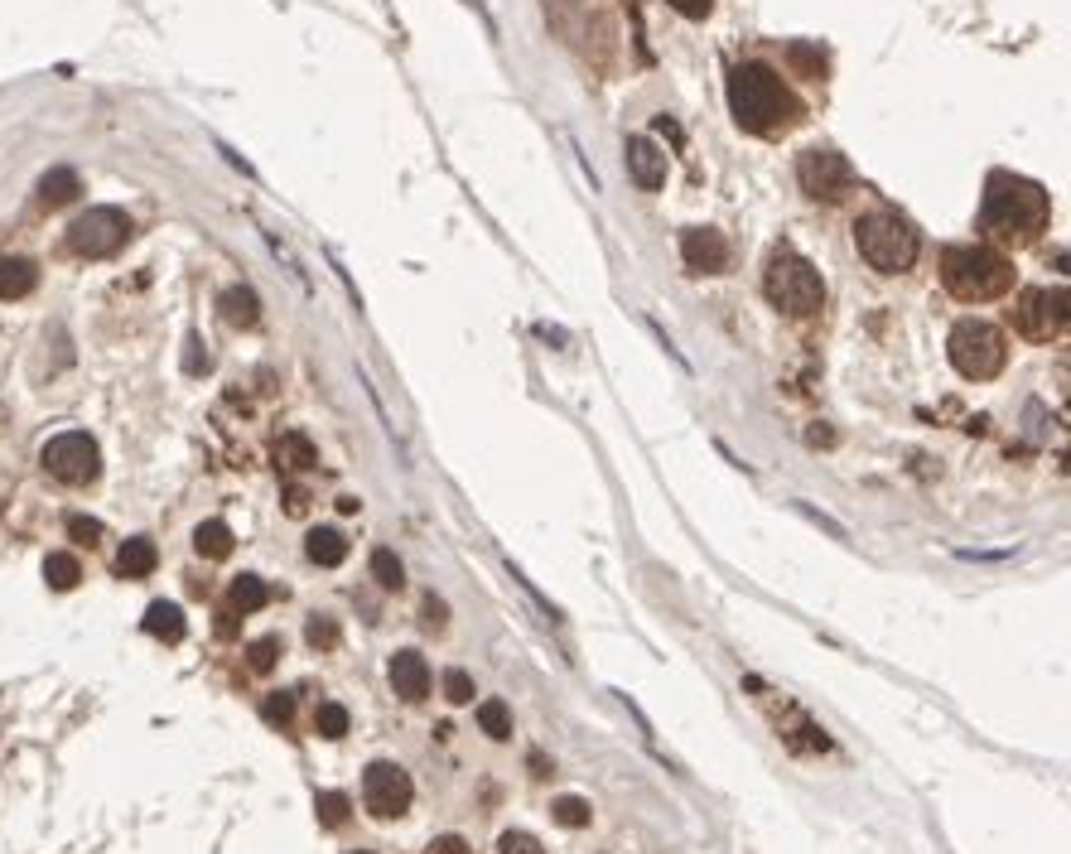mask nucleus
Returning <instances> with one entry per match:
<instances>
[{
    "label": "nucleus",
    "mask_w": 1071,
    "mask_h": 854,
    "mask_svg": "<svg viewBox=\"0 0 1071 854\" xmlns=\"http://www.w3.org/2000/svg\"><path fill=\"white\" fill-rule=\"evenodd\" d=\"M126 242H131V218L121 208H87L83 218L68 227V251L87 256V261L116 256Z\"/></svg>",
    "instance_id": "obj_7"
},
{
    "label": "nucleus",
    "mask_w": 1071,
    "mask_h": 854,
    "mask_svg": "<svg viewBox=\"0 0 1071 854\" xmlns=\"http://www.w3.org/2000/svg\"><path fill=\"white\" fill-rule=\"evenodd\" d=\"M946 358H951V367H956L961 377L989 382V377L1004 372L1009 348H1004V333L994 329V324H985V319H961V324L951 329V338H946Z\"/></svg>",
    "instance_id": "obj_6"
},
{
    "label": "nucleus",
    "mask_w": 1071,
    "mask_h": 854,
    "mask_svg": "<svg viewBox=\"0 0 1071 854\" xmlns=\"http://www.w3.org/2000/svg\"><path fill=\"white\" fill-rule=\"evenodd\" d=\"M247 657H251V671H271L275 657H280V637H261V642H251Z\"/></svg>",
    "instance_id": "obj_34"
},
{
    "label": "nucleus",
    "mask_w": 1071,
    "mask_h": 854,
    "mask_svg": "<svg viewBox=\"0 0 1071 854\" xmlns=\"http://www.w3.org/2000/svg\"><path fill=\"white\" fill-rule=\"evenodd\" d=\"M304 637H309V647H324V652H329V647H338V623H333L329 613H314L309 628H304Z\"/></svg>",
    "instance_id": "obj_31"
},
{
    "label": "nucleus",
    "mask_w": 1071,
    "mask_h": 854,
    "mask_svg": "<svg viewBox=\"0 0 1071 854\" xmlns=\"http://www.w3.org/2000/svg\"><path fill=\"white\" fill-rule=\"evenodd\" d=\"M497 854H546V850H541V840H536V835H526V830H507V835L497 840Z\"/></svg>",
    "instance_id": "obj_33"
},
{
    "label": "nucleus",
    "mask_w": 1071,
    "mask_h": 854,
    "mask_svg": "<svg viewBox=\"0 0 1071 854\" xmlns=\"http://www.w3.org/2000/svg\"><path fill=\"white\" fill-rule=\"evenodd\" d=\"M444 700H449V705H468V700H473V676L459 671V666L444 671Z\"/></svg>",
    "instance_id": "obj_32"
},
{
    "label": "nucleus",
    "mask_w": 1071,
    "mask_h": 854,
    "mask_svg": "<svg viewBox=\"0 0 1071 854\" xmlns=\"http://www.w3.org/2000/svg\"><path fill=\"white\" fill-rule=\"evenodd\" d=\"M550 816L560 821L565 830H579V826H589V816H594V806L584 797H555V806H550Z\"/></svg>",
    "instance_id": "obj_27"
},
{
    "label": "nucleus",
    "mask_w": 1071,
    "mask_h": 854,
    "mask_svg": "<svg viewBox=\"0 0 1071 854\" xmlns=\"http://www.w3.org/2000/svg\"><path fill=\"white\" fill-rule=\"evenodd\" d=\"M666 5H671V10H681L686 20H705V15L714 10V0H666Z\"/></svg>",
    "instance_id": "obj_37"
},
{
    "label": "nucleus",
    "mask_w": 1071,
    "mask_h": 854,
    "mask_svg": "<svg viewBox=\"0 0 1071 854\" xmlns=\"http://www.w3.org/2000/svg\"><path fill=\"white\" fill-rule=\"evenodd\" d=\"M275 464H280V469H314V464H319V449L304 440V435H285V440L275 444Z\"/></svg>",
    "instance_id": "obj_23"
},
{
    "label": "nucleus",
    "mask_w": 1071,
    "mask_h": 854,
    "mask_svg": "<svg viewBox=\"0 0 1071 854\" xmlns=\"http://www.w3.org/2000/svg\"><path fill=\"white\" fill-rule=\"evenodd\" d=\"M806 440H811V444H835V435H830V430H821V425H816V430H811V435H806Z\"/></svg>",
    "instance_id": "obj_44"
},
{
    "label": "nucleus",
    "mask_w": 1071,
    "mask_h": 854,
    "mask_svg": "<svg viewBox=\"0 0 1071 854\" xmlns=\"http://www.w3.org/2000/svg\"><path fill=\"white\" fill-rule=\"evenodd\" d=\"M198 348H203V343L189 338V372H203V367H208V353H198Z\"/></svg>",
    "instance_id": "obj_42"
},
{
    "label": "nucleus",
    "mask_w": 1071,
    "mask_h": 854,
    "mask_svg": "<svg viewBox=\"0 0 1071 854\" xmlns=\"http://www.w3.org/2000/svg\"><path fill=\"white\" fill-rule=\"evenodd\" d=\"M430 854H468V845L459 835H440V840H430Z\"/></svg>",
    "instance_id": "obj_41"
},
{
    "label": "nucleus",
    "mask_w": 1071,
    "mask_h": 854,
    "mask_svg": "<svg viewBox=\"0 0 1071 854\" xmlns=\"http://www.w3.org/2000/svg\"><path fill=\"white\" fill-rule=\"evenodd\" d=\"M357 507H362V502H357V497H338V512H343V517H353Z\"/></svg>",
    "instance_id": "obj_45"
},
{
    "label": "nucleus",
    "mask_w": 1071,
    "mask_h": 854,
    "mask_svg": "<svg viewBox=\"0 0 1071 854\" xmlns=\"http://www.w3.org/2000/svg\"><path fill=\"white\" fill-rule=\"evenodd\" d=\"M39 464H44V469H49V478H58V483H68V488H83V483H92V478H97V469H102V454H97V440H92V435H83V430H63V435H54V440L44 444Z\"/></svg>",
    "instance_id": "obj_8"
},
{
    "label": "nucleus",
    "mask_w": 1071,
    "mask_h": 854,
    "mask_svg": "<svg viewBox=\"0 0 1071 854\" xmlns=\"http://www.w3.org/2000/svg\"><path fill=\"white\" fill-rule=\"evenodd\" d=\"M763 295H768L772 309H782L792 319H811L825 304V280L801 251L772 247L768 266H763Z\"/></svg>",
    "instance_id": "obj_4"
},
{
    "label": "nucleus",
    "mask_w": 1071,
    "mask_h": 854,
    "mask_svg": "<svg viewBox=\"0 0 1071 854\" xmlns=\"http://www.w3.org/2000/svg\"><path fill=\"white\" fill-rule=\"evenodd\" d=\"M314 729H319L324 739H343V734H348V710H343L338 700H324V705L314 710Z\"/></svg>",
    "instance_id": "obj_28"
},
{
    "label": "nucleus",
    "mask_w": 1071,
    "mask_h": 854,
    "mask_svg": "<svg viewBox=\"0 0 1071 854\" xmlns=\"http://www.w3.org/2000/svg\"><path fill=\"white\" fill-rule=\"evenodd\" d=\"M44 579H49V589H73L78 579H83V565L73 560L68 551H54V555H44Z\"/></svg>",
    "instance_id": "obj_24"
},
{
    "label": "nucleus",
    "mask_w": 1071,
    "mask_h": 854,
    "mask_svg": "<svg viewBox=\"0 0 1071 854\" xmlns=\"http://www.w3.org/2000/svg\"><path fill=\"white\" fill-rule=\"evenodd\" d=\"M391 686H396V695L401 700H425L430 695V666H425V657L420 652H396L391 657Z\"/></svg>",
    "instance_id": "obj_14"
},
{
    "label": "nucleus",
    "mask_w": 1071,
    "mask_h": 854,
    "mask_svg": "<svg viewBox=\"0 0 1071 854\" xmlns=\"http://www.w3.org/2000/svg\"><path fill=\"white\" fill-rule=\"evenodd\" d=\"M145 633L160 637V642H179V637H184V608L169 604V599L150 604L145 608Z\"/></svg>",
    "instance_id": "obj_20"
},
{
    "label": "nucleus",
    "mask_w": 1071,
    "mask_h": 854,
    "mask_svg": "<svg viewBox=\"0 0 1071 854\" xmlns=\"http://www.w3.org/2000/svg\"><path fill=\"white\" fill-rule=\"evenodd\" d=\"M797 179L811 198H825V203H835V198H845L854 189L850 160L835 155V150H806L797 160Z\"/></svg>",
    "instance_id": "obj_11"
},
{
    "label": "nucleus",
    "mask_w": 1071,
    "mask_h": 854,
    "mask_svg": "<svg viewBox=\"0 0 1071 854\" xmlns=\"http://www.w3.org/2000/svg\"><path fill=\"white\" fill-rule=\"evenodd\" d=\"M854 242H859V256L883 271V276H898V271H912V261L922 256V237L917 227L893 213V208H874L854 222Z\"/></svg>",
    "instance_id": "obj_5"
},
{
    "label": "nucleus",
    "mask_w": 1071,
    "mask_h": 854,
    "mask_svg": "<svg viewBox=\"0 0 1071 854\" xmlns=\"http://www.w3.org/2000/svg\"><path fill=\"white\" fill-rule=\"evenodd\" d=\"M304 555H309L314 565L333 570V565H343V560H348V541H343V531H333V526H314V531H309V541H304Z\"/></svg>",
    "instance_id": "obj_19"
},
{
    "label": "nucleus",
    "mask_w": 1071,
    "mask_h": 854,
    "mask_svg": "<svg viewBox=\"0 0 1071 854\" xmlns=\"http://www.w3.org/2000/svg\"><path fill=\"white\" fill-rule=\"evenodd\" d=\"M314 811H319V826L338 830L343 821H348V811H353V801L343 797V792H324V797L314 801Z\"/></svg>",
    "instance_id": "obj_29"
},
{
    "label": "nucleus",
    "mask_w": 1071,
    "mask_h": 854,
    "mask_svg": "<svg viewBox=\"0 0 1071 854\" xmlns=\"http://www.w3.org/2000/svg\"><path fill=\"white\" fill-rule=\"evenodd\" d=\"M941 285L965 304L999 300L1014 290V261L994 247H946L941 251Z\"/></svg>",
    "instance_id": "obj_3"
},
{
    "label": "nucleus",
    "mask_w": 1071,
    "mask_h": 854,
    "mask_svg": "<svg viewBox=\"0 0 1071 854\" xmlns=\"http://www.w3.org/2000/svg\"><path fill=\"white\" fill-rule=\"evenodd\" d=\"M411 772L401 768V763H372V768L362 772V801H367V811L377 816V821H396V816H406L411 811Z\"/></svg>",
    "instance_id": "obj_10"
},
{
    "label": "nucleus",
    "mask_w": 1071,
    "mask_h": 854,
    "mask_svg": "<svg viewBox=\"0 0 1071 854\" xmlns=\"http://www.w3.org/2000/svg\"><path fill=\"white\" fill-rule=\"evenodd\" d=\"M1052 218V203H1047V189L1023 179V174H1009V169H994L985 179V203H980V232L999 247H1028L1038 242V232Z\"/></svg>",
    "instance_id": "obj_1"
},
{
    "label": "nucleus",
    "mask_w": 1071,
    "mask_h": 854,
    "mask_svg": "<svg viewBox=\"0 0 1071 854\" xmlns=\"http://www.w3.org/2000/svg\"><path fill=\"white\" fill-rule=\"evenodd\" d=\"M285 512H290V517H304V512H309V493H304V488H285Z\"/></svg>",
    "instance_id": "obj_39"
},
{
    "label": "nucleus",
    "mask_w": 1071,
    "mask_h": 854,
    "mask_svg": "<svg viewBox=\"0 0 1071 854\" xmlns=\"http://www.w3.org/2000/svg\"><path fill=\"white\" fill-rule=\"evenodd\" d=\"M372 575H377L382 589H401L406 584V570H401V560L391 551H372Z\"/></svg>",
    "instance_id": "obj_30"
},
{
    "label": "nucleus",
    "mask_w": 1071,
    "mask_h": 854,
    "mask_svg": "<svg viewBox=\"0 0 1071 854\" xmlns=\"http://www.w3.org/2000/svg\"><path fill=\"white\" fill-rule=\"evenodd\" d=\"M222 319L232 324V329H256L261 324V300H256V290L251 285H232V290H222Z\"/></svg>",
    "instance_id": "obj_16"
},
{
    "label": "nucleus",
    "mask_w": 1071,
    "mask_h": 854,
    "mask_svg": "<svg viewBox=\"0 0 1071 854\" xmlns=\"http://www.w3.org/2000/svg\"><path fill=\"white\" fill-rule=\"evenodd\" d=\"M729 111L748 136H782L801 121V97L768 63H739L729 73Z\"/></svg>",
    "instance_id": "obj_2"
},
{
    "label": "nucleus",
    "mask_w": 1071,
    "mask_h": 854,
    "mask_svg": "<svg viewBox=\"0 0 1071 854\" xmlns=\"http://www.w3.org/2000/svg\"><path fill=\"white\" fill-rule=\"evenodd\" d=\"M444 613H449V608H444V599H435V594H430V599H425V628H430V633H440V628H444Z\"/></svg>",
    "instance_id": "obj_38"
},
{
    "label": "nucleus",
    "mask_w": 1071,
    "mask_h": 854,
    "mask_svg": "<svg viewBox=\"0 0 1071 854\" xmlns=\"http://www.w3.org/2000/svg\"><path fill=\"white\" fill-rule=\"evenodd\" d=\"M39 208H63V203H73L78 193H83V179L73 174L68 165H58V169H49L44 179H39Z\"/></svg>",
    "instance_id": "obj_18"
},
{
    "label": "nucleus",
    "mask_w": 1071,
    "mask_h": 854,
    "mask_svg": "<svg viewBox=\"0 0 1071 854\" xmlns=\"http://www.w3.org/2000/svg\"><path fill=\"white\" fill-rule=\"evenodd\" d=\"M193 551L208 555V560L232 555V526L227 522H198V531H193Z\"/></svg>",
    "instance_id": "obj_22"
},
{
    "label": "nucleus",
    "mask_w": 1071,
    "mask_h": 854,
    "mask_svg": "<svg viewBox=\"0 0 1071 854\" xmlns=\"http://www.w3.org/2000/svg\"><path fill=\"white\" fill-rule=\"evenodd\" d=\"M357 854H372V850H357Z\"/></svg>",
    "instance_id": "obj_46"
},
{
    "label": "nucleus",
    "mask_w": 1071,
    "mask_h": 854,
    "mask_svg": "<svg viewBox=\"0 0 1071 854\" xmlns=\"http://www.w3.org/2000/svg\"><path fill=\"white\" fill-rule=\"evenodd\" d=\"M266 604H271V589H266L256 575L232 579V589H227V608H232V613H256V608H266Z\"/></svg>",
    "instance_id": "obj_21"
},
{
    "label": "nucleus",
    "mask_w": 1071,
    "mask_h": 854,
    "mask_svg": "<svg viewBox=\"0 0 1071 854\" xmlns=\"http://www.w3.org/2000/svg\"><path fill=\"white\" fill-rule=\"evenodd\" d=\"M787 63L797 68V78H811V83H821L825 78V54L816 49V44H787Z\"/></svg>",
    "instance_id": "obj_25"
},
{
    "label": "nucleus",
    "mask_w": 1071,
    "mask_h": 854,
    "mask_svg": "<svg viewBox=\"0 0 1071 854\" xmlns=\"http://www.w3.org/2000/svg\"><path fill=\"white\" fill-rule=\"evenodd\" d=\"M478 724H483V734L497 739V744L512 739V710H507L502 700H483V705H478Z\"/></svg>",
    "instance_id": "obj_26"
},
{
    "label": "nucleus",
    "mask_w": 1071,
    "mask_h": 854,
    "mask_svg": "<svg viewBox=\"0 0 1071 854\" xmlns=\"http://www.w3.org/2000/svg\"><path fill=\"white\" fill-rule=\"evenodd\" d=\"M39 285V271L29 256H0V300H25Z\"/></svg>",
    "instance_id": "obj_17"
},
{
    "label": "nucleus",
    "mask_w": 1071,
    "mask_h": 854,
    "mask_svg": "<svg viewBox=\"0 0 1071 854\" xmlns=\"http://www.w3.org/2000/svg\"><path fill=\"white\" fill-rule=\"evenodd\" d=\"M1014 329L1033 343H1052L1067 333V290L1057 285H1033L1014 300Z\"/></svg>",
    "instance_id": "obj_9"
},
{
    "label": "nucleus",
    "mask_w": 1071,
    "mask_h": 854,
    "mask_svg": "<svg viewBox=\"0 0 1071 854\" xmlns=\"http://www.w3.org/2000/svg\"><path fill=\"white\" fill-rule=\"evenodd\" d=\"M729 237L724 232H714V227H690V232H681V261H686L695 276H719L724 266H729Z\"/></svg>",
    "instance_id": "obj_12"
},
{
    "label": "nucleus",
    "mask_w": 1071,
    "mask_h": 854,
    "mask_svg": "<svg viewBox=\"0 0 1071 854\" xmlns=\"http://www.w3.org/2000/svg\"><path fill=\"white\" fill-rule=\"evenodd\" d=\"M261 715L271 719V724H290V715H295V700H290L285 690H275V695H266V705H261Z\"/></svg>",
    "instance_id": "obj_36"
},
{
    "label": "nucleus",
    "mask_w": 1071,
    "mask_h": 854,
    "mask_svg": "<svg viewBox=\"0 0 1071 854\" xmlns=\"http://www.w3.org/2000/svg\"><path fill=\"white\" fill-rule=\"evenodd\" d=\"M623 160H628V174H632V184H637V189L657 193L661 184H666V155H661L647 136H628Z\"/></svg>",
    "instance_id": "obj_13"
},
{
    "label": "nucleus",
    "mask_w": 1071,
    "mask_h": 854,
    "mask_svg": "<svg viewBox=\"0 0 1071 854\" xmlns=\"http://www.w3.org/2000/svg\"><path fill=\"white\" fill-rule=\"evenodd\" d=\"M218 637H237V613H232V608L218 613Z\"/></svg>",
    "instance_id": "obj_43"
},
{
    "label": "nucleus",
    "mask_w": 1071,
    "mask_h": 854,
    "mask_svg": "<svg viewBox=\"0 0 1071 854\" xmlns=\"http://www.w3.org/2000/svg\"><path fill=\"white\" fill-rule=\"evenodd\" d=\"M155 565H160V551H155V541H150V536H131V541H121V551H116V575L121 579H145Z\"/></svg>",
    "instance_id": "obj_15"
},
{
    "label": "nucleus",
    "mask_w": 1071,
    "mask_h": 854,
    "mask_svg": "<svg viewBox=\"0 0 1071 854\" xmlns=\"http://www.w3.org/2000/svg\"><path fill=\"white\" fill-rule=\"evenodd\" d=\"M797 512H801V517H811V522H816V526H825V531H830L835 541H845V526H835V522H830V517H821V512H811L806 502H797Z\"/></svg>",
    "instance_id": "obj_40"
},
{
    "label": "nucleus",
    "mask_w": 1071,
    "mask_h": 854,
    "mask_svg": "<svg viewBox=\"0 0 1071 854\" xmlns=\"http://www.w3.org/2000/svg\"><path fill=\"white\" fill-rule=\"evenodd\" d=\"M68 536H73L78 546H97V541H102V522H97V517H68Z\"/></svg>",
    "instance_id": "obj_35"
}]
</instances>
